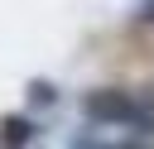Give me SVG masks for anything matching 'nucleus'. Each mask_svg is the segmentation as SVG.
<instances>
[{"label":"nucleus","mask_w":154,"mask_h":149,"mask_svg":"<svg viewBox=\"0 0 154 149\" xmlns=\"http://www.w3.org/2000/svg\"><path fill=\"white\" fill-rule=\"evenodd\" d=\"M67 149H149V144H144V139H125V144H101L96 135H77V139H72Z\"/></svg>","instance_id":"4"},{"label":"nucleus","mask_w":154,"mask_h":149,"mask_svg":"<svg viewBox=\"0 0 154 149\" xmlns=\"http://www.w3.org/2000/svg\"><path fill=\"white\" fill-rule=\"evenodd\" d=\"M82 115H87L91 125H135V115H140V101H135L130 91L96 87V91H87V96H82Z\"/></svg>","instance_id":"1"},{"label":"nucleus","mask_w":154,"mask_h":149,"mask_svg":"<svg viewBox=\"0 0 154 149\" xmlns=\"http://www.w3.org/2000/svg\"><path fill=\"white\" fill-rule=\"evenodd\" d=\"M24 96H29V106H53V101H58V87H53V82H38V77H34V82L24 87Z\"/></svg>","instance_id":"3"},{"label":"nucleus","mask_w":154,"mask_h":149,"mask_svg":"<svg viewBox=\"0 0 154 149\" xmlns=\"http://www.w3.org/2000/svg\"><path fill=\"white\" fill-rule=\"evenodd\" d=\"M135 19H140V24H154V0H140V10H135Z\"/></svg>","instance_id":"5"},{"label":"nucleus","mask_w":154,"mask_h":149,"mask_svg":"<svg viewBox=\"0 0 154 149\" xmlns=\"http://www.w3.org/2000/svg\"><path fill=\"white\" fill-rule=\"evenodd\" d=\"M29 139H34L29 115H5L0 120V149H29Z\"/></svg>","instance_id":"2"}]
</instances>
